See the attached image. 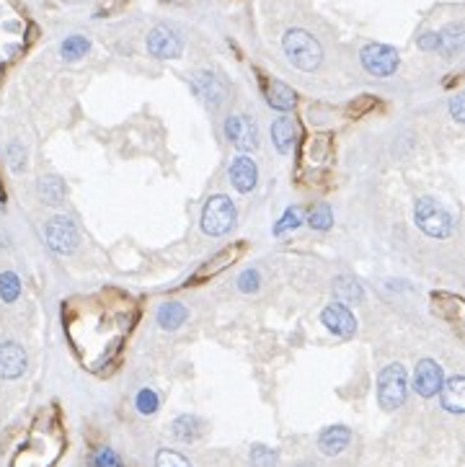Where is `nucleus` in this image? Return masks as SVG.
Here are the masks:
<instances>
[{"label":"nucleus","instance_id":"1","mask_svg":"<svg viewBox=\"0 0 465 467\" xmlns=\"http://www.w3.org/2000/svg\"><path fill=\"white\" fill-rule=\"evenodd\" d=\"M137 318V302L119 290H99L65 302V331L72 351L96 375H104L116 364Z\"/></svg>","mask_w":465,"mask_h":467},{"label":"nucleus","instance_id":"2","mask_svg":"<svg viewBox=\"0 0 465 467\" xmlns=\"http://www.w3.org/2000/svg\"><path fill=\"white\" fill-rule=\"evenodd\" d=\"M282 47H285L287 60L292 62V67L302 72H313L321 67L323 60V50L321 44L315 42V36H310L308 31L302 28H290L282 39Z\"/></svg>","mask_w":465,"mask_h":467},{"label":"nucleus","instance_id":"3","mask_svg":"<svg viewBox=\"0 0 465 467\" xmlns=\"http://www.w3.org/2000/svg\"><path fill=\"white\" fill-rule=\"evenodd\" d=\"M414 220L416 227L422 230L424 235L437 238V241H444L450 238L452 230H455V220L452 214L444 209L434 197H419L414 204Z\"/></svg>","mask_w":465,"mask_h":467},{"label":"nucleus","instance_id":"4","mask_svg":"<svg viewBox=\"0 0 465 467\" xmlns=\"http://www.w3.org/2000/svg\"><path fill=\"white\" fill-rule=\"evenodd\" d=\"M406 390H408V377L403 364L393 361L388 364L378 375V403L385 413L398 411L406 403Z\"/></svg>","mask_w":465,"mask_h":467},{"label":"nucleus","instance_id":"5","mask_svg":"<svg viewBox=\"0 0 465 467\" xmlns=\"http://www.w3.org/2000/svg\"><path fill=\"white\" fill-rule=\"evenodd\" d=\"M331 158H334V137L329 132H313L300 150L297 170H302V176H315L329 168Z\"/></svg>","mask_w":465,"mask_h":467},{"label":"nucleus","instance_id":"6","mask_svg":"<svg viewBox=\"0 0 465 467\" xmlns=\"http://www.w3.org/2000/svg\"><path fill=\"white\" fill-rule=\"evenodd\" d=\"M236 225V207L225 194H217L204 204V212H202V230L209 238H217V235H225L230 227Z\"/></svg>","mask_w":465,"mask_h":467},{"label":"nucleus","instance_id":"7","mask_svg":"<svg viewBox=\"0 0 465 467\" xmlns=\"http://www.w3.org/2000/svg\"><path fill=\"white\" fill-rule=\"evenodd\" d=\"M44 241H47V246H50L55 253L67 256L78 248L80 235H78L75 222H72L67 214H55V217L44 225Z\"/></svg>","mask_w":465,"mask_h":467},{"label":"nucleus","instance_id":"8","mask_svg":"<svg viewBox=\"0 0 465 467\" xmlns=\"http://www.w3.org/2000/svg\"><path fill=\"white\" fill-rule=\"evenodd\" d=\"M359 60L365 65V70L375 78H390L398 70V52L388 44H367L359 52Z\"/></svg>","mask_w":465,"mask_h":467},{"label":"nucleus","instance_id":"9","mask_svg":"<svg viewBox=\"0 0 465 467\" xmlns=\"http://www.w3.org/2000/svg\"><path fill=\"white\" fill-rule=\"evenodd\" d=\"M225 137L241 153L258 150V129L248 114H233V116H228V121H225Z\"/></svg>","mask_w":465,"mask_h":467},{"label":"nucleus","instance_id":"10","mask_svg":"<svg viewBox=\"0 0 465 467\" xmlns=\"http://www.w3.org/2000/svg\"><path fill=\"white\" fill-rule=\"evenodd\" d=\"M194 91H197V96H199L209 109H217L228 101L230 85H228V80L222 78V75H217V72L199 70L194 75Z\"/></svg>","mask_w":465,"mask_h":467},{"label":"nucleus","instance_id":"11","mask_svg":"<svg viewBox=\"0 0 465 467\" xmlns=\"http://www.w3.org/2000/svg\"><path fill=\"white\" fill-rule=\"evenodd\" d=\"M244 251H246V243H230V246H225L220 253H215L207 263H202L199 269L194 271V276L189 279V284H202V282H207V279H212V276L222 274L228 266H233V263L241 258Z\"/></svg>","mask_w":465,"mask_h":467},{"label":"nucleus","instance_id":"12","mask_svg":"<svg viewBox=\"0 0 465 467\" xmlns=\"http://www.w3.org/2000/svg\"><path fill=\"white\" fill-rule=\"evenodd\" d=\"M321 320L323 326L329 328L334 336H339V339H351L354 331H357V320H354L351 310L344 302H331L329 307H323Z\"/></svg>","mask_w":465,"mask_h":467},{"label":"nucleus","instance_id":"13","mask_svg":"<svg viewBox=\"0 0 465 467\" xmlns=\"http://www.w3.org/2000/svg\"><path fill=\"white\" fill-rule=\"evenodd\" d=\"M444 377H442V369L437 364L434 359H422L416 364V372H414V390L419 397H434L442 388Z\"/></svg>","mask_w":465,"mask_h":467},{"label":"nucleus","instance_id":"14","mask_svg":"<svg viewBox=\"0 0 465 467\" xmlns=\"http://www.w3.org/2000/svg\"><path fill=\"white\" fill-rule=\"evenodd\" d=\"M148 50H151V55L158 57V60H173V57L181 55L184 44H181L179 34L171 31L168 26H155L151 34H148Z\"/></svg>","mask_w":465,"mask_h":467},{"label":"nucleus","instance_id":"15","mask_svg":"<svg viewBox=\"0 0 465 467\" xmlns=\"http://www.w3.org/2000/svg\"><path fill=\"white\" fill-rule=\"evenodd\" d=\"M26 351H23L16 341H6L0 344V377L3 380H18L26 372Z\"/></svg>","mask_w":465,"mask_h":467},{"label":"nucleus","instance_id":"16","mask_svg":"<svg viewBox=\"0 0 465 467\" xmlns=\"http://www.w3.org/2000/svg\"><path fill=\"white\" fill-rule=\"evenodd\" d=\"M349 444H351L349 426H341V424L326 426L321 432V436H318V449H321L326 457H337V454H341Z\"/></svg>","mask_w":465,"mask_h":467},{"label":"nucleus","instance_id":"17","mask_svg":"<svg viewBox=\"0 0 465 467\" xmlns=\"http://www.w3.org/2000/svg\"><path fill=\"white\" fill-rule=\"evenodd\" d=\"M439 403L447 413L460 416L465 411V380L460 375L450 377L447 383L439 388Z\"/></svg>","mask_w":465,"mask_h":467},{"label":"nucleus","instance_id":"18","mask_svg":"<svg viewBox=\"0 0 465 467\" xmlns=\"http://www.w3.org/2000/svg\"><path fill=\"white\" fill-rule=\"evenodd\" d=\"M230 181L241 194H251L256 186V163L248 155H241L230 165Z\"/></svg>","mask_w":465,"mask_h":467},{"label":"nucleus","instance_id":"19","mask_svg":"<svg viewBox=\"0 0 465 467\" xmlns=\"http://www.w3.org/2000/svg\"><path fill=\"white\" fill-rule=\"evenodd\" d=\"M264 96L269 101V106L277 109V111H292L295 104H297L295 91L287 83H282V80H266Z\"/></svg>","mask_w":465,"mask_h":467},{"label":"nucleus","instance_id":"20","mask_svg":"<svg viewBox=\"0 0 465 467\" xmlns=\"http://www.w3.org/2000/svg\"><path fill=\"white\" fill-rule=\"evenodd\" d=\"M36 192H39V199H42L44 204L58 207L60 202L65 199V184H62V178L55 176V173H47V176L39 178V184H36Z\"/></svg>","mask_w":465,"mask_h":467},{"label":"nucleus","instance_id":"21","mask_svg":"<svg viewBox=\"0 0 465 467\" xmlns=\"http://www.w3.org/2000/svg\"><path fill=\"white\" fill-rule=\"evenodd\" d=\"M186 320V307L176 300L171 302L160 304V310H158V326L163 328V331H176V328L184 326Z\"/></svg>","mask_w":465,"mask_h":467},{"label":"nucleus","instance_id":"22","mask_svg":"<svg viewBox=\"0 0 465 467\" xmlns=\"http://www.w3.org/2000/svg\"><path fill=\"white\" fill-rule=\"evenodd\" d=\"M334 295H337L344 304L346 302L357 304L365 300V290H362V284H359L354 276H337V279H334Z\"/></svg>","mask_w":465,"mask_h":467},{"label":"nucleus","instance_id":"23","mask_svg":"<svg viewBox=\"0 0 465 467\" xmlns=\"http://www.w3.org/2000/svg\"><path fill=\"white\" fill-rule=\"evenodd\" d=\"M437 36H439V50L447 57H458L460 52H463V44H465L463 23H450L442 34H437Z\"/></svg>","mask_w":465,"mask_h":467},{"label":"nucleus","instance_id":"24","mask_svg":"<svg viewBox=\"0 0 465 467\" xmlns=\"http://www.w3.org/2000/svg\"><path fill=\"white\" fill-rule=\"evenodd\" d=\"M272 140H274V148L279 153H290V148L295 145V124L287 116H279L274 119L272 124Z\"/></svg>","mask_w":465,"mask_h":467},{"label":"nucleus","instance_id":"25","mask_svg":"<svg viewBox=\"0 0 465 467\" xmlns=\"http://www.w3.org/2000/svg\"><path fill=\"white\" fill-rule=\"evenodd\" d=\"M171 432L179 441H186V444H189V441H194L199 436V421L194 416H179L173 421Z\"/></svg>","mask_w":465,"mask_h":467},{"label":"nucleus","instance_id":"26","mask_svg":"<svg viewBox=\"0 0 465 467\" xmlns=\"http://www.w3.org/2000/svg\"><path fill=\"white\" fill-rule=\"evenodd\" d=\"M88 50H91V44H88L86 36H67L62 42V60H67V62H75V60H80V57H86Z\"/></svg>","mask_w":465,"mask_h":467},{"label":"nucleus","instance_id":"27","mask_svg":"<svg viewBox=\"0 0 465 467\" xmlns=\"http://www.w3.org/2000/svg\"><path fill=\"white\" fill-rule=\"evenodd\" d=\"M21 295V279L13 271H3L0 274V300L3 302H16Z\"/></svg>","mask_w":465,"mask_h":467},{"label":"nucleus","instance_id":"28","mask_svg":"<svg viewBox=\"0 0 465 467\" xmlns=\"http://www.w3.org/2000/svg\"><path fill=\"white\" fill-rule=\"evenodd\" d=\"M251 467H277V452L266 444L251 446Z\"/></svg>","mask_w":465,"mask_h":467},{"label":"nucleus","instance_id":"29","mask_svg":"<svg viewBox=\"0 0 465 467\" xmlns=\"http://www.w3.org/2000/svg\"><path fill=\"white\" fill-rule=\"evenodd\" d=\"M91 467H124V462L111 446H99L91 454Z\"/></svg>","mask_w":465,"mask_h":467},{"label":"nucleus","instance_id":"30","mask_svg":"<svg viewBox=\"0 0 465 467\" xmlns=\"http://www.w3.org/2000/svg\"><path fill=\"white\" fill-rule=\"evenodd\" d=\"M308 225L313 227V230H331L334 214H331V209L326 204H315L308 214Z\"/></svg>","mask_w":465,"mask_h":467},{"label":"nucleus","instance_id":"31","mask_svg":"<svg viewBox=\"0 0 465 467\" xmlns=\"http://www.w3.org/2000/svg\"><path fill=\"white\" fill-rule=\"evenodd\" d=\"M158 405H160V400H158V392L155 390H151V388H145V390H140L137 392V397H135V408L143 416H153V413L158 411Z\"/></svg>","mask_w":465,"mask_h":467},{"label":"nucleus","instance_id":"32","mask_svg":"<svg viewBox=\"0 0 465 467\" xmlns=\"http://www.w3.org/2000/svg\"><path fill=\"white\" fill-rule=\"evenodd\" d=\"M155 467H192V462L173 449H160L155 454Z\"/></svg>","mask_w":465,"mask_h":467},{"label":"nucleus","instance_id":"33","mask_svg":"<svg viewBox=\"0 0 465 467\" xmlns=\"http://www.w3.org/2000/svg\"><path fill=\"white\" fill-rule=\"evenodd\" d=\"M8 163H11L13 173H21L26 168V153H23L21 142H11L8 145Z\"/></svg>","mask_w":465,"mask_h":467},{"label":"nucleus","instance_id":"34","mask_svg":"<svg viewBox=\"0 0 465 467\" xmlns=\"http://www.w3.org/2000/svg\"><path fill=\"white\" fill-rule=\"evenodd\" d=\"M302 225V217H300V212L295 209V207H290L285 212V217L274 225V233L277 235H282V233H287V230H295V227H300Z\"/></svg>","mask_w":465,"mask_h":467},{"label":"nucleus","instance_id":"35","mask_svg":"<svg viewBox=\"0 0 465 467\" xmlns=\"http://www.w3.org/2000/svg\"><path fill=\"white\" fill-rule=\"evenodd\" d=\"M258 284H261V279H258L256 269H248L238 276V290L244 292V295H253V292H258Z\"/></svg>","mask_w":465,"mask_h":467},{"label":"nucleus","instance_id":"36","mask_svg":"<svg viewBox=\"0 0 465 467\" xmlns=\"http://www.w3.org/2000/svg\"><path fill=\"white\" fill-rule=\"evenodd\" d=\"M375 106H378V99L362 96V99L351 101L349 104V116H362V114H367V109H375Z\"/></svg>","mask_w":465,"mask_h":467},{"label":"nucleus","instance_id":"37","mask_svg":"<svg viewBox=\"0 0 465 467\" xmlns=\"http://www.w3.org/2000/svg\"><path fill=\"white\" fill-rule=\"evenodd\" d=\"M450 111H452V119L455 121H463L465 114H463V93H458V96H452L450 101Z\"/></svg>","mask_w":465,"mask_h":467},{"label":"nucleus","instance_id":"38","mask_svg":"<svg viewBox=\"0 0 465 467\" xmlns=\"http://www.w3.org/2000/svg\"><path fill=\"white\" fill-rule=\"evenodd\" d=\"M419 47H422V50H439V36L424 34L422 39H419Z\"/></svg>","mask_w":465,"mask_h":467},{"label":"nucleus","instance_id":"39","mask_svg":"<svg viewBox=\"0 0 465 467\" xmlns=\"http://www.w3.org/2000/svg\"><path fill=\"white\" fill-rule=\"evenodd\" d=\"M3 199H6V194H3V186H0V202H3Z\"/></svg>","mask_w":465,"mask_h":467}]
</instances>
